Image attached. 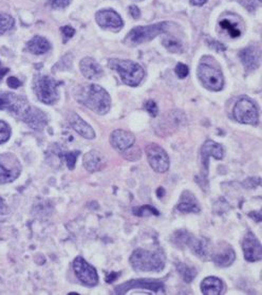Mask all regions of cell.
I'll return each instance as SVG.
<instances>
[{
    "label": "cell",
    "mask_w": 262,
    "mask_h": 295,
    "mask_svg": "<svg viewBox=\"0 0 262 295\" xmlns=\"http://www.w3.org/2000/svg\"><path fill=\"white\" fill-rule=\"evenodd\" d=\"M77 98L79 103L99 116L108 114L111 107L110 95L98 85L90 84L83 86L78 90Z\"/></svg>",
    "instance_id": "6da1fadb"
},
{
    "label": "cell",
    "mask_w": 262,
    "mask_h": 295,
    "mask_svg": "<svg viewBox=\"0 0 262 295\" xmlns=\"http://www.w3.org/2000/svg\"><path fill=\"white\" fill-rule=\"evenodd\" d=\"M131 267L140 272H159L165 267L164 254L157 251L152 252L143 249H136L130 256Z\"/></svg>",
    "instance_id": "7a4b0ae2"
},
{
    "label": "cell",
    "mask_w": 262,
    "mask_h": 295,
    "mask_svg": "<svg viewBox=\"0 0 262 295\" xmlns=\"http://www.w3.org/2000/svg\"><path fill=\"white\" fill-rule=\"evenodd\" d=\"M109 66L119 73L124 84L131 87H136L145 77L144 69L132 60L112 59L109 61Z\"/></svg>",
    "instance_id": "3957f363"
},
{
    "label": "cell",
    "mask_w": 262,
    "mask_h": 295,
    "mask_svg": "<svg viewBox=\"0 0 262 295\" xmlns=\"http://www.w3.org/2000/svg\"><path fill=\"white\" fill-rule=\"evenodd\" d=\"M168 26L169 22L162 21L159 23L151 24V26L135 27L129 32L127 38L125 39V44L130 47H134L143 43L151 42L156 39L158 35L163 34Z\"/></svg>",
    "instance_id": "277c9868"
},
{
    "label": "cell",
    "mask_w": 262,
    "mask_h": 295,
    "mask_svg": "<svg viewBox=\"0 0 262 295\" xmlns=\"http://www.w3.org/2000/svg\"><path fill=\"white\" fill-rule=\"evenodd\" d=\"M198 78L204 87L210 91H220L224 86V79L220 68L203 58L198 67Z\"/></svg>",
    "instance_id": "5b68a950"
},
{
    "label": "cell",
    "mask_w": 262,
    "mask_h": 295,
    "mask_svg": "<svg viewBox=\"0 0 262 295\" xmlns=\"http://www.w3.org/2000/svg\"><path fill=\"white\" fill-rule=\"evenodd\" d=\"M58 83L51 77L37 76L34 80V91L39 100L47 105L55 104L58 98Z\"/></svg>",
    "instance_id": "8992f818"
},
{
    "label": "cell",
    "mask_w": 262,
    "mask_h": 295,
    "mask_svg": "<svg viewBox=\"0 0 262 295\" xmlns=\"http://www.w3.org/2000/svg\"><path fill=\"white\" fill-rule=\"evenodd\" d=\"M234 117L241 124L257 125L259 121V112L256 104L248 97H242L236 103Z\"/></svg>",
    "instance_id": "52a82bcc"
},
{
    "label": "cell",
    "mask_w": 262,
    "mask_h": 295,
    "mask_svg": "<svg viewBox=\"0 0 262 295\" xmlns=\"http://www.w3.org/2000/svg\"><path fill=\"white\" fill-rule=\"evenodd\" d=\"M146 156L148 163L152 168L159 174H164L169 169L170 161L167 153L164 149L156 143H152L146 146Z\"/></svg>",
    "instance_id": "ba28073f"
},
{
    "label": "cell",
    "mask_w": 262,
    "mask_h": 295,
    "mask_svg": "<svg viewBox=\"0 0 262 295\" xmlns=\"http://www.w3.org/2000/svg\"><path fill=\"white\" fill-rule=\"evenodd\" d=\"M21 173V164L13 154L0 155V183H11Z\"/></svg>",
    "instance_id": "9c48e42d"
},
{
    "label": "cell",
    "mask_w": 262,
    "mask_h": 295,
    "mask_svg": "<svg viewBox=\"0 0 262 295\" xmlns=\"http://www.w3.org/2000/svg\"><path fill=\"white\" fill-rule=\"evenodd\" d=\"M133 289H143V290H149L151 293L155 294H164L165 288L163 282L160 280L155 279H132L130 281L124 282V284L118 286L116 288L117 294H126L130 290Z\"/></svg>",
    "instance_id": "30bf717a"
},
{
    "label": "cell",
    "mask_w": 262,
    "mask_h": 295,
    "mask_svg": "<svg viewBox=\"0 0 262 295\" xmlns=\"http://www.w3.org/2000/svg\"><path fill=\"white\" fill-rule=\"evenodd\" d=\"M73 270L79 280L88 287H94L98 282V274L96 269L91 266L82 256H78L73 262Z\"/></svg>",
    "instance_id": "8fae6325"
},
{
    "label": "cell",
    "mask_w": 262,
    "mask_h": 295,
    "mask_svg": "<svg viewBox=\"0 0 262 295\" xmlns=\"http://www.w3.org/2000/svg\"><path fill=\"white\" fill-rule=\"evenodd\" d=\"M28 108L29 104L24 97L11 92H0V110L8 109L11 114L20 119Z\"/></svg>",
    "instance_id": "7c38bea8"
},
{
    "label": "cell",
    "mask_w": 262,
    "mask_h": 295,
    "mask_svg": "<svg viewBox=\"0 0 262 295\" xmlns=\"http://www.w3.org/2000/svg\"><path fill=\"white\" fill-rule=\"evenodd\" d=\"M213 157L217 160H222L224 157L223 146L215 141L207 140L201 147V166L202 179H206L208 175V160Z\"/></svg>",
    "instance_id": "4fadbf2b"
},
{
    "label": "cell",
    "mask_w": 262,
    "mask_h": 295,
    "mask_svg": "<svg viewBox=\"0 0 262 295\" xmlns=\"http://www.w3.org/2000/svg\"><path fill=\"white\" fill-rule=\"evenodd\" d=\"M95 19L103 29L111 31H120L124 26L123 19L114 10L98 11L95 14Z\"/></svg>",
    "instance_id": "5bb4252c"
},
{
    "label": "cell",
    "mask_w": 262,
    "mask_h": 295,
    "mask_svg": "<svg viewBox=\"0 0 262 295\" xmlns=\"http://www.w3.org/2000/svg\"><path fill=\"white\" fill-rule=\"evenodd\" d=\"M242 249L244 258L249 263H256L262 260V247L260 241L253 233H247L243 239Z\"/></svg>",
    "instance_id": "9a60e30c"
},
{
    "label": "cell",
    "mask_w": 262,
    "mask_h": 295,
    "mask_svg": "<svg viewBox=\"0 0 262 295\" xmlns=\"http://www.w3.org/2000/svg\"><path fill=\"white\" fill-rule=\"evenodd\" d=\"M110 143L116 151L123 153L135 144V137L129 131L117 129L111 133Z\"/></svg>",
    "instance_id": "2e32d148"
},
{
    "label": "cell",
    "mask_w": 262,
    "mask_h": 295,
    "mask_svg": "<svg viewBox=\"0 0 262 295\" xmlns=\"http://www.w3.org/2000/svg\"><path fill=\"white\" fill-rule=\"evenodd\" d=\"M20 120H22L24 123H27L31 128L36 130L43 129L48 123L46 114L43 113L41 109L31 106H29V108L23 113Z\"/></svg>",
    "instance_id": "e0dca14e"
},
{
    "label": "cell",
    "mask_w": 262,
    "mask_h": 295,
    "mask_svg": "<svg viewBox=\"0 0 262 295\" xmlns=\"http://www.w3.org/2000/svg\"><path fill=\"white\" fill-rule=\"evenodd\" d=\"M107 164V159L105 156L98 151H90L84 156L83 165L84 167L90 171V173H95V171L102 170L105 168Z\"/></svg>",
    "instance_id": "ac0fdd59"
},
{
    "label": "cell",
    "mask_w": 262,
    "mask_h": 295,
    "mask_svg": "<svg viewBox=\"0 0 262 295\" xmlns=\"http://www.w3.org/2000/svg\"><path fill=\"white\" fill-rule=\"evenodd\" d=\"M68 121L71 127L83 138L88 139V140H92L95 138V132L93 128L88 124V123L85 122L79 115L74 113L70 114Z\"/></svg>",
    "instance_id": "d6986e66"
},
{
    "label": "cell",
    "mask_w": 262,
    "mask_h": 295,
    "mask_svg": "<svg viewBox=\"0 0 262 295\" xmlns=\"http://www.w3.org/2000/svg\"><path fill=\"white\" fill-rule=\"evenodd\" d=\"M240 59L246 70H256L260 65V49L257 46H249L240 52Z\"/></svg>",
    "instance_id": "ffe728a7"
},
{
    "label": "cell",
    "mask_w": 262,
    "mask_h": 295,
    "mask_svg": "<svg viewBox=\"0 0 262 295\" xmlns=\"http://www.w3.org/2000/svg\"><path fill=\"white\" fill-rule=\"evenodd\" d=\"M80 68L83 76L88 80H98L103 76V69L97 61L91 57H85L81 60Z\"/></svg>",
    "instance_id": "44dd1931"
},
{
    "label": "cell",
    "mask_w": 262,
    "mask_h": 295,
    "mask_svg": "<svg viewBox=\"0 0 262 295\" xmlns=\"http://www.w3.org/2000/svg\"><path fill=\"white\" fill-rule=\"evenodd\" d=\"M177 210L181 213H199L201 211V207L192 192L184 191L177 205Z\"/></svg>",
    "instance_id": "7402d4cb"
},
{
    "label": "cell",
    "mask_w": 262,
    "mask_h": 295,
    "mask_svg": "<svg viewBox=\"0 0 262 295\" xmlns=\"http://www.w3.org/2000/svg\"><path fill=\"white\" fill-rule=\"evenodd\" d=\"M189 247L198 257L206 260L207 256L209 255V241L206 238H196L194 235H192L189 243Z\"/></svg>",
    "instance_id": "603a6c76"
},
{
    "label": "cell",
    "mask_w": 262,
    "mask_h": 295,
    "mask_svg": "<svg viewBox=\"0 0 262 295\" xmlns=\"http://www.w3.org/2000/svg\"><path fill=\"white\" fill-rule=\"evenodd\" d=\"M224 285L220 278L209 276L201 282V291L205 295H219L223 292Z\"/></svg>",
    "instance_id": "cb8c5ba5"
},
{
    "label": "cell",
    "mask_w": 262,
    "mask_h": 295,
    "mask_svg": "<svg viewBox=\"0 0 262 295\" xmlns=\"http://www.w3.org/2000/svg\"><path fill=\"white\" fill-rule=\"evenodd\" d=\"M211 260H213V262L218 267L226 268V267L231 266L235 262L236 254H235V251L231 247H227V248H224L222 251L213 254V256H211Z\"/></svg>",
    "instance_id": "d4e9b609"
},
{
    "label": "cell",
    "mask_w": 262,
    "mask_h": 295,
    "mask_svg": "<svg viewBox=\"0 0 262 295\" xmlns=\"http://www.w3.org/2000/svg\"><path fill=\"white\" fill-rule=\"evenodd\" d=\"M28 50L36 55H41L47 53L50 49H51V45L43 36H34V38L28 43Z\"/></svg>",
    "instance_id": "484cf974"
},
{
    "label": "cell",
    "mask_w": 262,
    "mask_h": 295,
    "mask_svg": "<svg viewBox=\"0 0 262 295\" xmlns=\"http://www.w3.org/2000/svg\"><path fill=\"white\" fill-rule=\"evenodd\" d=\"M177 270L186 282H192L195 277L197 276V271L194 267H191L189 265H185L184 263H178L177 264Z\"/></svg>",
    "instance_id": "4316f807"
},
{
    "label": "cell",
    "mask_w": 262,
    "mask_h": 295,
    "mask_svg": "<svg viewBox=\"0 0 262 295\" xmlns=\"http://www.w3.org/2000/svg\"><path fill=\"white\" fill-rule=\"evenodd\" d=\"M162 44H163V46L169 52H172V53H178L183 50V46L181 42L177 40L176 38H172V36H169V35H166L162 39Z\"/></svg>",
    "instance_id": "83f0119b"
},
{
    "label": "cell",
    "mask_w": 262,
    "mask_h": 295,
    "mask_svg": "<svg viewBox=\"0 0 262 295\" xmlns=\"http://www.w3.org/2000/svg\"><path fill=\"white\" fill-rule=\"evenodd\" d=\"M220 27L223 30H226L229 33V35L231 36V38H233V39L239 38V36L241 35V31L238 28V24H236V23L232 22L229 19H223V20H221L220 21Z\"/></svg>",
    "instance_id": "f1b7e54d"
},
{
    "label": "cell",
    "mask_w": 262,
    "mask_h": 295,
    "mask_svg": "<svg viewBox=\"0 0 262 295\" xmlns=\"http://www.w3.org/2000/svg\"><path fill=\"white\" fill-rule=\"evenodd\" d=\"M133 214L135 216H139V217H146V216H159L160 213L159 211L157 210V208H155L154 206L152 205H143V206H139V207H134L133 208Z\"/></svg>",
    "instance_id": "f546056e"
},
{
    "label": "cell",
    "mask_w": 262,
    "mask_h": 295,
    "mask_svg": "<svg viewBox=\"0 0 262 295\" xmlns=\"http://www.w3.org/2000/svg\"><path fill=\"white\" fill-rule=\"evenodd\" d=\"M14 26V19L8 14L0 13V35L8 32Z\"/></svg>",
    "instance_id": "4dcf8cb0"
},
{
    "label": "cell",
    "mask_w": 262,
    "mask_h": 295,
    "mask_svg": "<svg viewBox=\"0 0 262 295\" xmlns=\"http://www.w3.org/2000/svg\"><path fill=\"white\" fill-rule=\"evenodd\" d=\"M122 154L125 159L130 160V161H136V160H139L141 157V151L138 146H135V144L132 145L127 151L123 152Z\"/></svg>",
    "instance_id": "1f68e13d"
},
{
    "label": "cell",
    "mask_w": 262,
    "mask_h": 295,
    "mask_svg": "<svg viewBox=\"0 0 262 295\" xmlns=\"http://www.w3.org/2000/svg\"><path fill=\"white\" fill-rule=\"evenodd\" d=\"M11 137V127L8 123L0 121V144L7 142Z\"/></svg>",
    "instance_id": "d6a6232c"
},
{
    "label": "cell",
    "mask_w": 262,
    "mask_h": 295,
    "mask_svg": "<svg viewBox=\"0 0 262 295\" xmlns=\"http://www.w3.org/2000/svg\"><path fill=\"white\" fill-rule=\"evenodd\" d=\"M80 156V152L79 151H74V152H69L67 154H65V159H66V163L67 166L69 167V169H74V166H76L77 163V160L78 157Z\"/></svg>",
    "instance_id": "836d02e7"
},
{
    "label": "cell",
    "mask_w": 262,
    "mask_h": 295,
    "mask_svg": "<svg viewBox=\"0 0 262 295\" xmlns=\"http://www.w3.org/2000/svg\"><path fill=\"white\" fill-rule=\"evenodd\" d=\"M174 72H176V75L178 76L179 79H185L187 76L190 75V69L186 65L179 63L176 68H174Z\"/></svg>",
    "instance_id": "e575fe53"
},
{
    "label": "cell",
    "mask_w": 262,
    "mask_h": 295,
    "mask_svg": "<svg viewBox=\"0 0 262 295\" xmlns=\"http://www.w3.org/2000/svg\"><path fill=\"white\" fill-rule=\"evenodd\" d=\"M145 109L147 110V113L151 115L152 117H157L158 115V106L156 104L155 101L153 100H148L147 102H145V105H144Z\"/></svg>",
    "instance_id": "d590c367"
},
{
    "label": "cell",
    "mask_w": 262,
    "mask_h": 295,
    "mask_svg": "<svg viewBox=\"0 0 262 295\" xmlns=\"http://www.w3.org/2000/svg\"><path fill=\"white\" fill-rule=\"evenodd\" d=\"M62 36H64V43H67L70 39H72L74 34H76V30H74L71 26H65L60 29Z\"/></svg>",
    "instance_id": "8d00e7d4"
},
{
    "label": "cell",
    "mask_w": 262,
    "mask_h": 295,
    "mask_svg": "<svg viewBox=\"0 0 262 295\" xmlns=\"http://www.w3.org/2000/svg\"><path fill=\"white\" fill-rule=\"evenodd\" d=\"M71 0H50V4L54 9H61L66 8L70 5Z\"/></svg>",
    "instance_id": "74e56055"
},
{
    "label": "cell",
    "mask_w": 262,
    "mask_h": 295,
    "mask_svg": "<svg viewBox=\"0 0 262 295\" xmlns=\"http://www.w3.org/2000/svg\"><path fill=\"white\" fill-rule=\"evenodd\" d=\"M207 44H208V46H209L211 49H214V50L217 51V52H223V51H226V46L222 45V44L219 43V42H216V41H213V40H211V41L208 42Z\"/></svg>",
    "instance_id": "f35d334b"
},
{
    "label": "cell",
    "mask_w": 262,
    "mask_h": 295,
    "mask_svg": "<svg viewBox=\"0 0 262 295\" xmlns=\"http://www.w3.org/2000/svg\"><path fill=\"white\" fill-rule=\"evenodd\" d=\"M7 84L9 85V87L12 88V89H17V88H19L20 86H21V82L17 78H15V77L9 78L8 81H7Z\"/></svg>",
    "instance_id": "ab89813d"
},
{
    "label": "cell",
    "mask_w": 262,
    "mask_h": 295,
    "mask_svg": "<svg viewBox=\"0 0 262 295\" xmlns=\"http://www.w3.org/2000/svg\"><path fill=\"white\" fill-rule=\"evenodd\" d=\"M239 3L251 12L255 11V9L257 8V5L255 4L254 0H239Z\"/></svg>",
    "instance_id": "60d3db41"
},
{
    "label": "cell",
    "mask_w": 262,
    "mask_h": 295,
    "mask_svg": "<svg viewBox=\"0 0 262 295\" xmlns=\"http://www.w3.org/2000/svg\"><path fill=\"white\" fill-rule=\"evenodd\" d=\"M129 13H130V15H131L133 18H135V19H138V18L140 17V15H141L140 9H139L138 7H135V6H131V7L129 8Z\"/></svg>",
    "instance_id": "b9f144b4"
},
{
    "label": "cell",
    "mask_w": 262,
    "mask_h": 295,
    "mask_svg": "<svg viewBox=\"0 0 262 295\" xmlns=\"http://www.w3.org/2000/svg\"><path fill=\"white\" fill-rule=\"evenodd\" d=\"M9 210H8V206L5 202V200L3 198H0V215H5L8 214Z\"/></svg>",
    "instance_id": "7bdbcfd3"
},
{
    "label": "cell",
    "mask_w": 262,
    "mask_h": 295,
    "mask_svg": "<svg viewBox=\"0 0 262 295\" xmlns=\"http://www.w3.org/2000/svg\"><path fill=\"white\" fill-rule=\"evenodd\" d=\"M207 3V0H191V4L193 6H197V7H201L203 5H205Z\"/></svg>",
    "instance_id": "ee69618b"
},
{
    "label": "cell",
    "mask_w": 262,
    "mask_h": 295,
    "mask_svg": "<svg viewBox=\"0 0 262 295\" xmlns=\"http://www.w3.org/2000/svg\"><path fill=\"white\" fill-rule=\"evenodd\" d=\"M9 71H10L9 68H4V67H2V65H0V82H2V80L4 79V77L7 75Z\"/></svg>",
    "instance_id": "f6af8a7d"
},
{
    "label": "cell",
    "mask_w": 262,
    "mask_h": 295,
    "mask_svg": "<svg viewBox=\"0 0 262 295\" xmlns=\"http://www.w3.org/2000/svg\"><path fill=\"white\" fill-rule=\"evenodd\" d=\"M164 193H165V191H164V189H163V188H160V189H158V191H157L158 197H162V195H161V194H164Z\"/></svg>",
    "instance_id": "bcb514c9"
},
{
    "label": "cell",
    "mask_w": 262,
    "mask_h": 295,
    "mask_svg": "<svg viewBox=\"0 0 262 295\" xmlns=\"http://www.w3.org/2000/svg\"><path fill=\"white\" fill-rule=\"evenodd\" d=\"M258 2H261V0H258Z\"/></svg>",
    "instance_id": "7dc6e473"
}]
</instances>
